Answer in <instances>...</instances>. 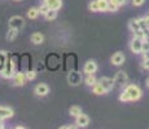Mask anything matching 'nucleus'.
Masks as SVG:
<instances>
[{
    "instance_id": "nucleus-1",
    "label": "nucleus",
    "mask_w": 149,
    "mask_h": 129,
    "mask_svg": "<svg viewBox=\"0 0 149 129\" xmlns=\"http://www.w3.org/2000/svg\"><path fill=\"white\" fill-rule=\"evenodd\" d=\"M141 98V89L137 85H127L126 89L119 94V101L128 102V101H137Z\"/></svg>"
},
{
    "instance_id": "nucleus-2",
    "label": "nucleus",
    "mask_w": 149,
    "mask_h": 129,
    "mask_svg": "<svg viewBox=\"0 0 149 129\" xmlns=\"http://www.w3.org/2000/svg\"><path fill=\"white\" fill-rule=\"evenodd\" d=\"M0 74H1V76L5 77V79H10V77H13V75H14V65L10 59H7V61H5L4 67H3V70H1Z\"/></svg>"
},
{
    "instance_id": "nucleus-3",
    "label": "nucleus",
    "mask_w": 149,
    "mask_h": 129,
    "mask_svg": "<svg viewBox=\"0 0 149 129\" xmlns=\"http://www.w3.org/2000/svg\"><path fill=\"white\" fill-rule=\"evenodd\" d=\"M24 26H25V21H24V18L22 17H19V16H13L12 18L9 19V27H12V28H16V30H22L24 28Z\"/></svg>"
},
{
    "instance_id": "nucleus-4",
    "label": "nucleus",
    "mask_w": 149,
    "mask_h": 129,
    "mask_svg": "<svg viewBox=\"0 0 149 129\" xmlns=\"http://www.w3.org/2000/svg\"><path fill=\"white\" fill-rule=\"evenodd\" d=\"M68 80H69V84L70 85H79L82 83L81 72H78V71H71L68 76Z\"/></svg>"
},
{
    "instance_id": "nucleus-5",
    "label": "nucleus",
    "mask_w": 149,
    "mask_h": 129,
    "mask_svg": "<svg viewBox=\"0 0 149 129\" xmlns=\"http://www.w3.org/2000/svg\"><path fill=\"white\" fill-rule=\"evenodd\" d=\"M141 45H143V40L134 36V39L131 40V43H130V49L135 54H140L141 53Z\"/></svg>"
},
{
    "instance_id": "nucleus-6",
    "label": "nucleus",
    "mask_w": 149,
    "mask_h": 129,
    "mask_svg": "<svg viewBox=\"0 0 149 129\" xmlns=\"http://www.w3.org/2000/svg\"><path fill=\"white\" fill-rule=\"evenodd\" d=\"M99 84L101 85L102 88H104L107 92H109L113 88V85H114V79H110V77H107V76H102L101 79L99 80Z\"/></svg>"
},
{
    "instance_id": "nucleus-7",
    "label": "nucleus",
    "mask_w": 149,
    "mask_h": 129,
    "mask_svg": "<svg viewBox=\"0 0 149 129\" xmlns=\"http://www.w3.org/2000/svg\"><path fill=\"white\" fill-rule=\"evenodd\" d=\"M34 92H35V94L38 97H44L48 94V92H49V88H48L47 84H38L35 87V89H34Z\"/></svg>"
},
{
    "instance_id": "nucleus-8",
    "label": "nucleus",
    "mask_w": 149,
    "mask_h": 129,
    "mask_svg": "<svg viewBox=\"0 0 149 129\" xmlns=\"http://www.w3.org/2000/svg\"><path fill=\"white\" fill-rule=\"evenodd\" d=\"M77 125H78L79 128H84L87 127L88 124H90V117H88L86 114H79L78 116H77Z\"/></svg>"
},
{
    "instance_id": "nucleus-9",
    "label": "nucleus",
    "mask_w": 149,
    "mask_h": 129,
    "mask_svg": "<svg viewBox=\"0 0 149 129\" xmlns=\"http://www.w3.org/2000/svg\"><path fill=\"white\" fill-rule=\"evenodd\" d=\"M127 80H128V77L126 75V72L119 71L116 75V77H114V84H118V85H121V87H123V85L127 83Z\"/></svg>"
},
{
    "instance_id": "nucleus-10",
    "label": "nucleus",
    "mask_w": 149,
    "mask_h": 129,
    "mask_svg": "<svg viewBox=\"0 0 149 129\" xmlns=\"http://www.w3.org/2000/svg\"><path fill=\"white\" fill-rule=\"evenodd\" d=\"M97 71V65L95 61H92V59H90V61L86 62L84 65V72L86 74H95Z\"/></svg>"
},
{
    "instance_id": "nucleus-11",
    "label": "nucleus",
    "mask_w": 149,
    "mask_h": 129,
    "mask_svg": "<svg viewBox=\"0 0 149 129\" xmlns=\"http://www.w3.org/2000/svg\"><path fill=\"white\" fill-rule=\"evenodd\" d=\"M13 110L9 107H3L0 106V120H4V119H9V117L13 116Z\"/></svg>"
},
{
    "instance_id": "nucleus-12",
    "label": "nucleus",
    "mask_w": 149,
    "mask_h": 129,
    "mask_svg": "<svg viewBox=\"0 0 149 129\" xmlns=\"http://www.w3.org/2000/svg\"><path fill=\"white\" fill-rule=\"evenodd\" d=\"M123 62H125V56L121 53V52H117L111 56V63L114 66H121Z\"/></svg>"
},
{
    "instance_id": "nucleus-13",
    "label": "nucleus",
    "mask_w": 149,
    "mask_h": 129,
    "mask_svg": "<svg viewBox=\"0 0 149 129\" xmlns=\"http://www.w3.org/2000/svg\"><path fill=\"white\" fill-rule=\"evenodd\" d=\"M13 80H14V84L16 85H19V87H22V85H25V83H26V75L22 72H17L13 75Z\"/></svg>"
},
{
    "instance_id": "nucleus-14",
    "label": "nucleus",
    "mask_w": 149,
    "mask_h": 129,
    "mask_svg": "<svg viewBox=\"0 0 149 129\" xmlns=\"http://www.w3.org/2000/svg\"><path fill=\"white\" fill-rule=\"evenodd\" d=\"M44 3L51 8V9L58 10L62 7V1L61 0H44Z\"/></svg>"
},
{
    "instance_id": "nucleus-15",
    "label": "nucleus",
    "mask_w": 149,
    "mask_h": 129,
    "mask_svg": "<svg viewBox=\"0 0 149 129\" xmlns=\"http://www.w3.org/2000/svg\"><path fill=\"white\" fill-rule=\"evenodd\" d=\"M31 41L34 43V44H42L43 41H44V36H43V34L40 32H35L31 35Z\"/></svg>"
},
{
    "instance_id": "nucleus-16",
    "label": "nucleus",
    "mask_w": 149,
    "mask_h": 129,
    "mask_svg": "<svg viewBox=\"0 0 149 129\" xmlns=\"http://www.w3.org/2000/svg\"><path fill=\"white\" fill-rule=\"evenodd\" d=\"M84 81H86V84H87L88 87H93V85L97 83V80H96V77H95V74H87Z\"/></svg>"
},
{
    "instance_id": "nucleus-17",
    "label": "nucleus",
    "mask_w": 149,
    "mask_h": 129,
    "mask_svg": "<svg viewBox=\"0 0 149 129\" xmlns=\"http://www.w3.org/2000/svg\"><path fill=\"white\" fill-rule=\"evenodd\" d=\"M44 17H45V19H47V21H53V19L57 17V10L49 9L47 13L44 14Z\"/></svg>"
},
{
    "instance_id": "nucleus-18",
    "label": "nucleus",
    "mask_w": 149,
    "mask_h": 129,
    "mask_svg": "<svg viewBox=\"0 0 149 129\" xmlns=\"http://www.w3.org/2000/svg\"><path fill=\"white\" fill-rule=\"evenodd\" d=\"M69 112H70L71 116H78L79 114H82V108L79 107V106H71L70 110H69Z\"/></svg>"
},
{
    "instance_id": "nucleus-19",
    "label": "nucleus",
    "mask_w": 149,
    "mask_h": 129,
    "mask_svg": "<svg viewBox=\"0 0 149 129\" xmlns=\"http://www.w3.org/2000/svg\"><path fill=\"white\" fill-rule=\"evenodd\" d=\"M128 27H130V30L132 31V32H135V31L140 30V26H139V22H137V19H131L130 23H128Z\"/></svg>"
},
{
    "instance_id": "nucleus-20",
    "label": "nucleus",
    "mask_w": 149,
    "mask_h": 129,
    "mask_svg": "<svg viewBox=\"0 0 149 129\" xmlns=\"http://www.w3.org/2000/svg\"><path fill=\"white\" fill-rule=\"evenodd\" d=\"M92 88H93V93H95V94H99V96H100V94H105V93H107V90H105L104 88H102L101 85L99 84V83H96V84L93 85Z\"/></svg>"
},
{
    "instance_id": "nucleus-21",
    "label": "nucleus",
    "mask_w": 149,
    "mask_h": 129,
    "mask_svg": "<svg viewBox=\"0 0 149 129\" xmlns=\"http://www.w3.org/2000/svg\"><path fill=\"white\" fill-rule=\"evenodd\" d=\"M17 34H18V30L9 27V31H8V34H7V39L8 40H14L16 36H17Z\"/></svg>"
},
{
    "instance_id": "nucleus-22",
    "label": "nucleus",
    "mask_w": 149,
    "mask_h": 129,
    "mask_svg": "<svg viewBox=\"0 0 149 129\" xmlns=\"http://www.w3.org/2000/svg\"><path fill=\"white\" fill-rule=\"evenodd\" d=\"M38 16H39V10H38V8H31V9L27 12V17H29L30 19H35Z\"/></svg>"
},
{
    "instance_id": "nucleus-23",
    "label": "nucleus",
    "mask_w": 149,
    "mask_h": 129,
    "mask_svg": "<svg viewBox=\"0 0 149 129\" xmlns=\"http://www.w3.org/2000/svg\"><path fill=\"white\" fill-rule=\"evenodd\" d=\"M108 1H109V0H97V4H99V9L102 10V12H107Z\"/></svg>"
},
{
    "instance_id": "nucleus-24",
    "label": "nucleus",
    "mask_w": 149,
    "mask_h": 129,
    "mask_svg": "<svg viewBox=\"0 0 149 129\" xmlns=\"http://www.w3.org/2000/svg\"><path fill=\"white\" fill-rule=\"evenodd\" d=\"M134 36L135 38H139V39H141V40H144V39H147V34H145V31L144 30H137V31H135L134 32Z\"/></svg>"
},
{
    "instance_id": "nucleus-25",
    "label": "nucleus",
    "mask_w": 149,
    "mask_h": 129,
    "mask_svg": "<svg viewBox=\"0 0 149 129\" xmlns=\"http://www.w3.org/2000/svg\"><path fill=\"white\" fill-rule=\"evenodd\" d=\"M118 10V5L111 3L110 0L108 1V8H107V12H117Z\"/></svg>"
},
{
    "instance_id": "nucleus-26",
    "label": "nucleus",
    "mask_w": 149,
    "mask_h": 129,
    "mask_svg": "<svg viewBox=\"0 0 149 129\" xmlns=\"http://www.w3.org/2000/svg\"><path fill=\"white\" fill-rule=\"evenodd\" d=\"M88 8H90V10H92V12H100L99 4H97V0H93V1H91L90 5H88Z\"/></svg>"
},
{
    "instance_id": "nucleus-27",
    "label": "nucleus",
    "mask_w": 149,
    "mask_h": 129,
    "mask_svg": "<svg viewBox=\"0 0 149 129\" xmlns=\"http://www.w3.org/2000/svg\"><path fill=\"white\" fill-rule=\"evenodd\" d=\"M49 9H51V8L48 7V5L45 4V3H44V4H43V5H40V7L38 8V10H39V13H40V14H45V13H47V12H48V10H49Z\"/></svg>"
},
{
    "instance_id": "nucleus-28",
    "label": "nucleus",
    "mask_w": 149,
    "mask_h": 129,
    "mask_svg": "<svg viewBox=\"0 0 149 129\" xmlns=\"http://www.w3.org/2000/svg\"><path fill=\"white\" fill-rule=\"evenodd\" d=\"M149 50V39H144L143 40V45H141V53L143 52H147Z\"/></svg>"
},
{
    "instance_id": "nucleus-29",
    "label": "nucleus",
    "mask_w": 149,
    "mask_h": 129,
    "mask_svg": "<svg viewBox=\"0 0 149 129\" xmlns=\"http://www.w3.org/2000/svg\"><path fill=\"white\" fill-rule=\"evenodd\" d=\"M25 75H26L27 80H34V79H35V76H36V72H35V71H27Z\"/></svg>"
},
{
    "instance_id": "nucleus-30",
    "label": "nucleus",
    "mask_w": 149,
    "mask_h": 129,
    "mask_svg": "<svg viewBox=\"0 0 149 129\" xmlns=\"http://www.w3.org/2000/svg\"><path fill=\"white\" fill-rule=\"evenodd\" d=\"M137 22H139V26H140V28H141V30L147 28V26H145V21H144V18H139V19H137Z\"/></svg>"
},
{
    "instance_id": "nucleus-31",
    "label": "nucleus",
    "mask_w": 149,
    "mask_h": 129,
    "mask_svg": "<svg viewBox=\"0 0 149 129\" xmlns=\"http://www.w3.org/2000/svg\"><path fill=\"white\" fill-rule=\"evenodd\" d=\"M111 3H114V4H117L118 7H121V5H125L126 4V0H110Z\"/></svg>"
},
{
    "instance_id": "nucleus-32",
    "label": "nucleus",
    "mask_w": 149,
    "mask_h": 129,
    "mask_svg": "<svg viewBox=\"0 0 149 129\" xmlns=\"http://www.w3.org/2000/svg\"><path fill=\"white\" fill-rule=\"evenodd\" d=\"M145 0H132V5H135V7H140V5L144 4Z\"/></svg>"
},
{
    "instance_id": "nucleus-33",
    "label": "nucleus",
    "mask_w": 149,
    "mask_h": 129,
    "mask_svg": "<svg viewBox=\"0 0 149 129\" xmlns=\"http://www.w3.org/2000/svg\"><path fill=\"white\" fill-rule=\"evenodd\" d=\"M143 67L144 68H147V70H149V58H147V59H144V61H143Z\"/></svg>"
},
{
    "instance_id": "nucleus-34",
    "label": "nucleus",
    "mask_w": 149,
    "mask_h": 129,
    "mask_svg": "<svg viewBox=\"0 0 149 129\" xmlns=\"http://www.w3.org/2000/svg\"><path fill=\"white\" fill-rule=\"evenodd\" d=\"M143 58H144V59L149 58V50H147V52H143Z\"/></svg>"
},
{
    "instance_id": "nucleus-35",
    "label": "nucleus",
    "mask_w": 149,
    "mask_h": 129,
    "mask_svg": "<svg viewBox=\"0 0 149 129\" xmlns=\"http://www.w3.org/2000/svg\"><path fill=\"white\" fill-rule=\"evenodd\" d=\"M144 21H145V26H147V28H149V16H148V17H145Z\"/></svg>"
},
{
    "instance_id": "nucleus-36",
    "label": "nucleus",
    "mask_w": 149,
    "mask_h": 129,
    "mask_svg": "<svg viewBox=\"0 0 149 129\" xmlns=\"http://www.w3.org/2000/svg\"><path fill=\"white\" fill-rule=\"evenodd\" d=\"M62 129H73L74 127H73V125H66V127H61Z\"/></svg>"
},
{
    "instance_id": "nucleus-37",
    "label": "nucleus",
    "mask_w": 149,
    "mask_h": 129,
    "mask_svg": "<svg viewBox=\"0 0 149 129\" xmlns=\"http://www.w3.org/2000/svg\"><path fill=\"white\" fill-rule=\"evenodd\" d=\"M4 128V124H3V120H0V129Z\"/></svg>"
},
{
    "instance_id": "nucleus-38",
    "label": "nucleus",
    "mask_w": 149,
    "mask_h": 129,
    "mask_svg": "<svg viewBox=\"0 0 149 129\" xmlns=\"http://www.w3.org/2000/svg\"><path fill=\"white\" fill-rule=\"evenodd\" d=\"M147 87L149 88V77H148V79H147Z\"/></svg>"
},
{
    "instance_id": "nucleus-39",
    "label": "nucleus",
    "mask_w": 149,
    "mask_h": 129,
    "mask_svg": "<svg viewBox=\"0 0 149 129\" xmlns=\"http://www.w3.org/2000/svg\"><path fill=\"white\" fill-rule=\"evenodd\" d=\"M16 1H19V0H16Z\"/></svg>"
},
{
    "instance_id": "nucleus-40",
    "label": "nucleus",
    "mask_w": 149,
    "mask_h": 129,
    "mask_svg": "<svg viewBox=\"0 0 149 129\" xmlns=\"http://www.w3.org/2000/svg\"><path fill=\"white\" fill-rule=\"evenodd\" d=\"M148 30H149V28H148Z\"/></svg>"
}]
</instances>
